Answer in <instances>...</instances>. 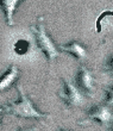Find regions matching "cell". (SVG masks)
Returning a JSON list of instances; mask_svg holds the SVG:
<instances>
[{
	"mask_svg": "<svg viewBox=\"0 0 113 131\" xmlns=\"http://www.w3.org/2000/svg\"><path fill=\"white\" fill-rule=\"evenodd\" d=\"M18 93H19V100L18 101H11L5 106L4 110L7 113H11L12 116L19 118H37V119H43V118H50V114L42 113L36 108L32 100L26 95L24 88L19 85L17 87Z\"/></svg>",
	"mask_w": 113,
	"mask_h": 131,
	"instance_id": "6da1fadb",
	"label": "cell"
},
{
	"mask_svg": "<svg viewBox=\"0 0 113 131\" xmlns=\"http://www.w3.org/2000/svg\"><path fill=\"white\" fill-rule=\"evenodd\" d=\"M31 30H32V32L35 35L37 47L44 52L49 64L51 66L54 63V60L56 57H58V56H61L62 52L58 50L57 45L54 43L51 37L47 32V29H45V25H44V17L38 18L37 24L31 25Z\"/></svg>",
	"mask_w": 113,
	"mask_h": 131,
	"instance_id": "7a4b0ae2",
	"label": "cell"
},
{
	"mask_svg": "<svg viewBox=\"0 0 113 131\" xmlns=\"http://www.w3.org/2000/svg\"><path fill=\"white\" fill-rule=\"evenodd\" d=\"M93 121H98L105 128L106 126H111V124H112V104L104 101L101 104L94 105L87 112L85 119L80 121L77 124L86 125V124H89Z\"/></svg>",
	"mask_w": 113,
	"mask_h": 131,
	"instance_id": "3957f363",
	"label": "cell"
},
{
	"mask_svg": "<svg viewBox=\"0 0 113 131\" xmlns=\"http://www.w3.org/2000/svg\"><path fill=\"white\" fill-rule=\"evenodd\" d=\"M62 82H63V87L58 95L64 101L67 107H80L87 103L83 93L75 86V83L72 80L62 78Z\"/></svg>",
	"mask_w": 113,
	"mask_h": 131,
	"instance_id": "277c9868",
	"label": "cell"
},
{
	"mask_svg": "<svg viewBox=\"0 0 113 131\" xmlns=\"http://www.w3.org/2000/svg\"><path fill=\"white\" fill-rule=\"evenodd\" d=\"M75 86L85 94L95 93V80L93 78L92 72L86 66H80L75 79Z\"/></svg>",
	"mask_w": 113,
	"mask_h": 131,
	"instance_id": "5b68a950",
	"label": "cell"
},
{
	"mask_svg": "<svg viewBox=\"0 0 113 131\" xmlns=\"http://www.w3.org/2000/svg\"><path fill=\"white\" fill-rule=\"evenodd\" d=\"M60 51H64V52H69L72 54L76 60L79 61H85L87 57H88V52H87V49L86 47L79 41H73L68 44L64 45H60L57 47Z\"/></svg>",
	"mask_w": 113,
	"mask_h": 131,
	"instance_id": "8992f818",
	"label": "cell"
},
{
	"mask_svg": "<svg viewBox=\"0 0 113 131\" xmlns=\"http://www.w3.org/2000/svg\"><path fill=\"white\" fill-rule=\"evenodd\" d=\"M20 72L16 64H12L8 67L5 74L0 78V92H5V91L10 90L12 85L17 81L18 76H19Z\"/></svg>",
	"mask_w": 113,
	"mask_h": 131,
	"instance_id": "52a82bcc",
	"label": "cell"
},
{
	"mask_svg": "<svg viewBox=\"0 0 113 131\" xmlns=\"http://www.w3.org/2000/svg\"><path fill=\"white\" fill-rule=\"evenodd\" d=\"M23 0H0V7L5 13V18H6V24L8 26H13V14L16 12V7L19 3H21Z\"/></svg>",
	"mask_w": 113,
	"mask_h": 131,
	"instance_id": "ba28073f",
	"label": "cell"
},
{
	"mask_svg": "<svg viewBox=\"0 0 113 131\" xmlns=\"http://www.w3.org/2000/svg\"><path fill=\"white\" fill-rule=\"evenodd\" d=\"M30 49V43L26 39H18L13 44V50L18 55H25Z\"/></svg>",
	"mask_w": 113,
	"mask_h": 131,
	"instance_id": "9c48e42d",
	"label": "cell"
},
{
	"mask_svg": "<svg viewBox=\"0 0 113 131\" xmlns=\"http://www.w3.org/2000/svg\"><path fill=\"white\" fill-rule=\"evenodd\" d=\"M17 131H38V126H32V128H23L19 126L17 129Z\"/></svg>",
	"mask_w": 113,
	"mask_h": 131,
	"instance_id": "30bf717a",
	"label": "cell"
},
{
	"mask_svg": "<svg viewBox=\"0 0 113 131\" xmlns=\"http://www.w3.org/2000/svg\"><path fill=\"white\" fill-rule=\"evenodd\" d=\"M3 105L0 104V128L3 126V123H1V117H3V112H4V107H1Z\"/></svg>",
	"mask_w": 113,
	"mask_h": 131,
	"instance_id": "8fae6325",
	"label": "cell"
},
{
	"mask_svg": "<svg viewBox=\"0 0 113 131\" xmlns=\"http://www.w3.org/2000/svg\"><path fill=\"white\" fill-rule=\"evenodd\" d=\"M60 131H73V130H72V129H65V128H62Z\"/></svg>",
	"mask_w": 113,
	"mask_h": 131,
	"instance_id": "7c38bea8",
	"label": "cell"
}]
</instances>
